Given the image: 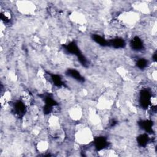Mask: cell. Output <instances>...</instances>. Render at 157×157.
<instances>
[{
  "label": "cell",
  "instance_id": "6da1fadb",
  "mask_svg": "<svg viewBox=\"0 0 157 157\" xmlns=\"http://www.w3.org/2000/svg\"><path fill=\"white\" fill-rule=\"evenodd\" d=\"M64 50L67 52L68 53L72 54L75 55L78 61L80 62V63L85 66L86 67L88 66V60L86 59V58L83 55L81 50L79 49L77 44L74 42H71L67 44L63 45Z\"/></svg>",
  "mask_w": 157,
  "mask_h": 157
},
{
  "label": "cell",
  "instance_id": "7a4b0ae2",
  "mask_svg": "<svg viewBox=\"0 0 157 157\" xmlns=\"http://www.w3.org/2000/svg\"><path fill=\"white\" fill-rule=\"evenodd\" d=\"M152 94L147 89H143L139 93V104L142 109L146 110L151 104Z\"/></svg>",
  "mask_w": 157,
  "mask_h": 157
},
{
  "label": "cell",
  "instance_id": "3957f363",
  "mask_svg": "<svg viewBox=\"0 0 157 157\" xmlns=\"http://www.w3.org/2000/svg\"><path fill=\"white\" fill-rule=\"evenodd\" d=\"M12 109L15 115L19 118H22L26 112V103L22 100H17L13 104Z\"/></svg>",
  "mask_w": 157,
  "mask_h": 157
},
{
  "label": "cell",
  "instance_id": "277c9868",
  "mask_svg": "<svg viewBox=\"0 0 157 157\" xmlns=\"http://www.w3.org/2000/svg\"><path fill=\"white\" fill-rule=\"evenodd\" d=\"M93 146L96 150L101 151L109 146V142L107 138L104 136H98L95 137L93 140Z\"/></svg>",
  "mask_w": 157,
  "mask_h": 157
},
{
  "label": "cell",
  "instance_id": "5b68a950",
  "mask_svg": "<svg viewBox=\"0 0 157 157\" xmlns=\"http://www.w3.org/2000/svg\"><path fill=\"white\" fill-rule=\"evenodd\" d=\"M44 100L45 105L44 106L43 110H44V113L47 115L52 112V111L53 110V107L57 105V102L54 99V98L50 94L45 95L44 96Z\"/></svg>",
  "mask_w": 157,
  "mask_h": 157
},
{
  "label": "cell",
  "instance_id": "8992f818",
  "mask_svg": "<svg viewBox=\"0 0 157 157\" xmlns=\"http://www.w3.org/2000/svg\"><path fill=\"white\" fill-rule=\"evenodd\" d=\"M129 45L132 50L139 52L144 48V44L142 39L138 36H134L129 42Z\"/></svg>",
  "mask_w": 157,
  "mask_h": 157
},
{
  "label": "cell",
  "instance_id": "52a82bcc",
  "mask_svg": "<svg viewBox=\"0 0 157 157\" xmlns=\"http://www.w3.org/2000/svg\"><path fill=\"white\" fill-rule=\"evenodd\" d=\"M108 41L109 46H111L115 49L123 48L126 46V42L124 39L120 37H115Z\"/></svg>",
  "mask_w": 157,
  "mask_h": 157
},
{
  "label": "cell",
  "instance_id": "ba28073f",
  "mask_svg": "<svg viewBox=\"0 0 157 157\" xmlns=\"http://www.w3.org/2000/svg\"><path fill=\"white\" fill-rule=\"evenodd\" d=\"M139 126L148 134H151L153 132V122L151 120H141L138 122Z\"/></svg>",
  "mask_w": 157,
  "mask_h": 157
},
{
  "label": "cell",
  "instance_id": "9c48e42d",
  "mask_svg": "<svg viewBox=\"0 0 157 157\" xmlns=\"http://www.w3.org/2000/svg\"><path fill=\"white\" fill-rule=\"evenodd\" d=\"M66 74L77 82L81 83L85 82V78L77 70L75 69H68L66 72Z\"/></svg>",
  "mask_w": 157,
  "mask_h": 157
},
{
  "label": "cell",
  "instance_id": "30bf717a",
  "mask_svg": "<svg viewBox=\"0 0 157 157\" xmlns=\"http://www.w3.org/2000/svg\"><path fill=\"white\" fill-rule=\"evenodd\" d=\"M150 140L151 139L149 137V134L146 132L139 134L136 138L137 145L140 147H145L150 143Z\"/></svg>",
  "mask_w": 157,
  "mask_h": 157
},
{
  "label": "cell",
  "instance_id": "8fae6325",
  "mask_svg": "<svg viewBox=\"0 0 157 157\" xmlns=\"http://www.w3.org/2000/svg\"><path fill=\"white\" fill-rule=\"evenodd\" d=\"M91 38L93 40V41H94L96 44H99L101 46H102V47L109 46V41L107 40L104 37L101 36L99 34H92Z\"/></svg>",
  "mask_w": 157,
  "mask_h": 157
},
{
  "label": "cell",
  "instance_id": "7c38bea8",
  "mask_svg": "<svg viewBox=\"0 0 157 157\" xmlns=\"http://www.w3.org/2000/svg\"><path fill=\"white\" fill-rule=\"evenodd\" d=\"M50 79L52 80V82L56 86L61 87L64 85V82L60 75L55 74H50Z\"/></svg>",
  "mask_w": 157,
  "mask_h": 157
},
{
  "label": "cell",
  "instance_id": "4fadbf2b",
  "mask_svg": "<svg viewBox=\"0 0 157 157\" xmlns=\"http://www.w3.org/2000/svg\"><path fill=\"white\" fill-rule=\"evenodd\" d=\"M136 66L140 69H144L147 67L148 65V61L145 58H139L136 63Z\"/></svg>",
  "mask_w": 157,
  "mask_h": 157
},
{
  "label": "cell",
  "instance_id": "5bb4252c",
  "mask_svg": "<svg viewBox=\"0 0 157 157\" xmlns=\"http://www.w3.org/2000/svg\"><path fill=\"white\" fill-rule=\"evenodd\" d=\"M152 59L154 62L156 61V51L153 53V54L152 55Z\"/></svg>",
  "mask_w": 157,
  "mask_h": 157
}]
</instances>
